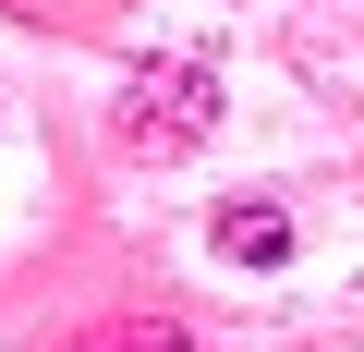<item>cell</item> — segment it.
<instances>
[{
  "mask_svg": "<svg viewBox=\"0 0 364 352\" xmlns=\"http://www.w3.org/2000/svg\"><path fill=\"white\" fill-rule=\"evenodd\" d=\"M219 255H231V267H291V219H279V207H231V219H219Z\"/></svg>",
  "mask_w": 364,
  "mask_h": 352,
  "instance_id": "6da1fadb",
  "label": "cell"
},
{
  "mask_svg": "<svg viewBox=\"0 0 364 352\" xmlns=\"http://www.w3.org/2000/svg\"><path fill=\"white\" fill-rule=\"evenodd\" d=\"M61 352H195V328H170V316H97V328L61 340Z\"/></svg>",
  "mask_w": 364,
  "mask_h": 352,
  "instance_id": "7a4b0ae2",
  "label": "cell"
}]
</instances>
